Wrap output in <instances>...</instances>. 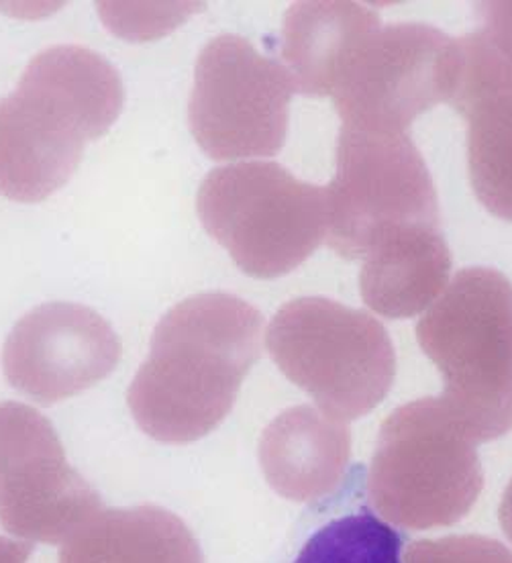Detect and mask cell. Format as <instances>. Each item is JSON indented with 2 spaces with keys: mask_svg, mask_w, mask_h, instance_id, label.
<instances>
[{
  "mask_svg": "<svg viewBox=\"0 0 512 563\" xmlns=\"http://www.w3.org/2000/svg\"><path fill=\"white\" fill-rule=\"evenodd\" d=\"M261 312L227 292H200L171 307L129 388L143 433L180 445L225 421L261 355Z\"/></svg>",
  "mask_w": 512,
  "mask_h": 563,
  "instance_id": "1",
  "label": "cell"
},
{
  "mask_svg": "<svg viewBox=\"0 0 512 563\" xmlns=\"http://www.w3.org/2000/svg\"><path fill=\"white\" fill-rule=\"evenodd\" d=\"M125 90L104 57L54 45L31 59L0 102V195L16 202L52 197L80 166L88 141L123 111Z\"/></svg>",
  "mask_w": 512,
  "mask_h": 563,
  "instance_id": "2",
  "label": "cell"
},
{
  "mask_svg": "<svg viewBox=\"0 0 512 563\" xmlns=\"http://www.w3.org/2000/svg\"><path fill=\"white\" fill-rule=\"evenodd\" d=\"M443 376V407L471 441L512 431V284L497 269H461L416 323Z\"/></svg>",
  "mask_w": 512,
  "mask_h": 563,
  "instance_id": "3",
  "label": "cell"
},
{
  "mask_svg": "<svg viewBox=\"0 0 512 563\" xmlns=\"http://www.w3.org/2000/svg\"><path fill=\"white\" fill-rule=\"evenodd\" d=\"M482 488L476 443L439 398L402 405L382 422L368 496L385 521L413 531L452 527L470 512Z\"/></svg>",
  "mask_w": 512,
  "mask_h": 563,
  "instance_id": "4",
  "label": "cell"
},
{
  "mask_svg": "<svg viewBox=\"0 0 512 563\" xmlns=\"http://www.w3.org/2000/svg\"><path fill=\"white\" fill-rule=\"evenodd\" d=\"M266 345L286 378L337 421L371 412L397 378V353L385 324L366 310L321 296L282 305Z\"/></svg>",
  "mask_w": 512,
  "mask_h": 563,
  "instance_id": "5",
  "label": "cell"
},
{
  "mask_svg": "<svg viewBox=\"0 0 512 563\" xmlns=\"http://www.w3.org/2000/svg\"><path fill=\"white\" fill-rule=\"evenodd\" d=\"M197 211L209 235L259 280L299 268L327 238L325 188L276 162L214 168L200 184Z\"/></svg>",
  "mask_w": 512,
  "mask_h": 563,
  "instance_id": "6",
  "label": "cell"
},
{
  "mask_svg": "<svg viewBox=\"0 0 512 563\" xmlns=\"http://www.w3.org/2000/svg\"><path fill=\"white\" fill-rule=\"evenodd\" d=\"M335 162V178L325 188V240L333 252L364 260L394 229L439 225L437 190L409 133L343 125Z\"/></svg>",
  "mask_w": 512,
  "mask_h": 563,
  "instance_id": "7",
  "label": "cell"
},
{
  "mask_svg": "<svg viewBox=\"0 0 512 563\" xmlns=\"http://www.w3.org/2000/svg\"><path fill=\"white\" fill-rule=\"evenodd\" d=\"M297 85L278 59L240 35H219L200 52L188 123L213 159L276 155L285 147Z\"/></svg>",
  "mask_w": 512,
  "mask_h": 563,
  "instance_id": "8",
  "label": "cell"
},
{
  "mask_svg": "<svg viewBox=\"0 0 512 563\" xmlns=\"http://www.w3.org/2000/svg\"><path fill=\"white\" fill-rule=\"evenodd\" d=\"M456 70V40L439 29L378 27L345 62L331 100L345 128L407 133L419 114L449 102Z\"/></svg>",
  "mask_w": 512,
  "mask_h": 563,
  "instance_id": "9",
  "label": "cell"
},
{
  "mask_svg": "<svg viewBox=\"0 0 512 563\" xmlns=\"http://www.w3.org/2000/svg\"><path fill=\"white\" fill-rule=\"evenodd\" d=\"M100 510L54 424L27 405L0 402V525L25 541L62 545Z\"/></svg>",
  "mask_w": 512,
  "mask_h": 563,
  "instance_id": "10",
  "label": "cell"
},
{
  "mask_svg": "<svg viewBox=\"0 0 512 563\" xmlns=\"http://www.w3.org/2000/svg\"><path fill=\"white\" fill-rule=\"evenodd\" d=\"M121 360V341L97 310L47 302L27 312L4 341L2 369L19 393L54 405L104 380Z\"/></svg>",
  "mask_w": 512,
  "mask_h": 563,
  "instance_id": "11",
  "label": "cell"
},
{
  "mask_svg": "<svg viewBox=\"0 0 512 563\" xmlns=\"http://www.w3.org/2000/svg\"><path fill=\"white\" fill-rule=\"evenodd\" d=\"M407 545L409 536L371 507L366 467L356 464L333 493L300 512L259 563H402Z\"/></svg>",
  "mask_w": 512,
  "mask_h": 563,
  "instance_id": "12",
  "label": "cell"
},
{
  "mask_svg": "<svg viewBox=\"0 0 512 563\" xmlns=\"http://www.w3.org/2000/svg\"><path fill=\"white\" fill-rule=\"evenodd\" d=\"M352 457L349 427L314 407L280 412L259 439V464L288 500L314 503L333 493Z\"/></svg>",
  "mask_w": 512,
  "mask_h": 563,
  "instance_id": "13",
  "label": "cell"
},
{
  "mask_svg": "<svg viewBox=\"0 0 512 563\" xmlns=\"http://www.w3.org/2000/svg\"><path fill=\"white\" fill-rule=\"evenodd\" d=\"M449 272L452 254L439 225L400 227L364 257L359 290L374 312L388 319H409L443 295Z\"/></svg>",
  "mask_w": 512,
  "mask_h": 563,
  "instance_id": "14",
  "label": "cell"
},
{
  "mask_svg": "<svg viewBox=\"0 0 512 563\" xmlns=\"http://www.w3.org/2000/svg\"><path fill=\"white\" fill-rule=\"evenodd\" d=\"M59 563H204L199 541L186 522L166 508L100 510L74 531Z\"/></svg>",
  "mask_w": 512,
  "mask_h": 563,
  "instance_id": "15",
  "label": "cell"
},
{
  "mask_svg": "<svg viewBox=\"0 0 512 563\" xmlns=\"http://www.w3.org/2000/svg\"><path fill=\"white\" fill-rule=\"evenodd\" d=\"M378 27V13L356 2L292 4L282 27V57L297 90L331 99L345 62Z\"/></svg>",
  "mask_w": 512,
  "mask_h": 563,
  "instance_id": "16",
  "label": "cell"
},
{
  "mask_svg": "<svg viewBox=\"0 0 512 563\" xmlns=\"http://www.w3.org/2000/svg\"><path fill=\"white\" fill-rule=\"evenodd\" d=\"M468 169L474 195L494 217L512 221V92L468 104Z\"/></svg>",
  "mask_w": 512,
  "mask_h": 563,
  "instance_id": "17",
  "label": "cell"
},
{
  "mask_svg": "<svg viewBox=\"0 0 512 563\" xmlns=\"http://www.w3.org/2000/svg\"><path fill=\"white\" fill-rule=\"evenodd\" d=\"M404 563H512V551L490 537H442L411 543Z\"/></svg>",
  "mask_w": 512,
  "mask_h": 563,
  "instance_id": "18",
  "label": "cell"
},
{
  "mask_svg": "<svg viewBox=\"0 0 512 563\" xmlns=\"http://www.w3.org/2000/svg\"><path fill=\"white\" fill-rule=\"evenodd\" d=\"M190 11H194L192 4H100V14L109 27L133 40H140L142 27L152 29V37L178 27Z\"/></svg>",
  "mask_w": 512,
  "mask_h": 563,
  "instance_id": "19",
  "label": "cell"
},
{
  "mask_svg": "<svg viewBox=\"0 0 512 563\" xmlns=\"http://www.w3.org/2000/svg\"><path fill=\"white\" fill-rule=\"evenodd\" d=\"M478 14L488 42L512 59V2H480Z\"/></svg>",
  "mask_w": 512,
  "mask_h": 563,
  "instance_id": "20",
  "label": "cell"
},
{
  "mask_svg": "<svg viewBox=\"0 0 512 563\" xmlns=\"http://www.w3.org/2000/svg\"><path fill=\"white\" fill-rule=\"evenodd\" d=\"M33 545L29 541H13L0 537V563H27Z\"/></svg>",
  "mask_w": 512,
  "mask_h": 563,
  "instance_id": "21",
  "label": "cell"
},
{
  "mask_svg": "<svg viewBox=\"0 0 512 563\" xmlns=\"http://www.w3.org/2000/svg\"><path fill=\"white\" fill-rule=\"evenodd\" d=\"M499 517L502 531H504L507 537L512 541V479L511 484H509V488L504 490V496H502Z\"/></svg>",
  "mask_w": 512,
  "mask_h": 563,
  "instance_id": "22",
  "label": "cell"
}]
</instances>
